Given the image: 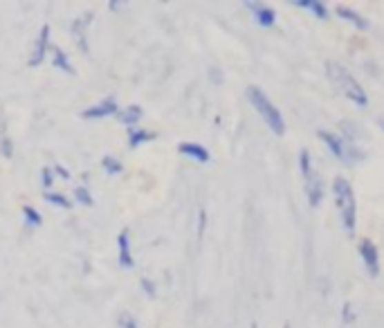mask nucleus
<instances>
[{
    "mask_svg": "<svg viewBox=\"0 0 384 328\" xmlns=\"http://www.w3.org/2000/svg\"><path fill=\"white\" fill-rule=\"evenodd\" d=\"M333 196L335 205L339 209V216H342V225L348 234H355V221H357V209H355V196L351 189V182L346 178H335L333 180Z\"/></svg>",
    "mask_w": 384,
    "mask_h": 328,
    "instance_id": "nucleus-1",
    "label": "nucleus"
},
{
    "mask_svg": "<svg viewBox=\"0 0 384 328\" xmlns=\"http://www.w3.org/2000/svg\"><path fill=\"white\" fill-rule=\"evenodd\" d=\"M247 99H249V104L254 106V111L258 113V117H263V122L272 129V133H276V135L285 133V122H283L281 111L270 102V97H267L261 88L249 86L247 88Z\"/></svg>",
    "mask_w": 384,
    "mask_h": 328,
    "instance_id": "nucleus-2",
    "label": "nucleus"
},
{
    "mask_svg": "<svg viewBox=\"0 0 384 328\" xmlns=\"http://www.w3.org/2000/svg\"><path fill=\"white\" fill-rule=\"evenodd\" d=\"M326 72H328L330 81H333V84H335L339 90H342V93H344L348 99H353V102H355L357 106H366V104H369V99H366L364 88H362L360 84H357L351 72H346L342 66H339V63L328 61V63H326Z\"/></svg>",
    "mask_w": 384,
    "mask_h": 328,
    "instance_id": "nucleus-3",
    "label": "nucleus"
},
{
    "mask_svg": "<svg viewBox=\"0 0 384 328\" xmlns=\"http://www.w3.org/2000/svg\"><path fill=\"white\" fill-rule=\"evenodd\" d=\"M299 167H301V176L303 182H306V194H308V203L310 207H317L321 203V198H324V182H321L319 173L312 169L310 164V153L303 149L299 153Z\"/></svg>",
    "mask_w": 384,
    "mask_h": 328,
    "instance_id": "nucleus-4",
    "label": "nucleus"
},
{
    "mask_svg": "<svg viewBox=\"0 0 384 328\" xmlns=\"http://www.w3.org/2000/svg\"><path fill=\"white\" fill-rule=\"evenodd\" d=\"M360 254L364 261V268L371 277L380 275V252L375 248L373 241H360Z\"/></svg>",
    "mask_w": 384,
    "mask_h": 328,
    "instance_id": "nucleus-5",
    "label": "nucleus"
},
{
    "mask_svg": "<svg viewBox=\"0 0 384 328\" xmlns=\"http://www.w3.org/2000/svg\"><path fill=\"white\" fill-rule=\"evenodd\" d=\"M119 108H117V99L115 97H106L102 99L99 104H95V106H88L86 111L81 113L84 120H102V117H111L117 113Z\"/></svg>",
    "mask_w": 384,
    "mask_h": 328,
    "instance_id": "nucleus-6",
    "label": "nucleus"
},
{
    "mask_svg": "<svg viewBox=\"0 0 384 328\" xmlns=\"http://www.w3.org/2000/svg\"><path fill=\"white\" fill-rule=\"evenodd\" d=\"M48 48H50V25H43L41 27V34H39V41H37V45H34V52H32V57H30V66L32 68H37L39 63H43Z\"/></svg>",
    "mask_w": 384,
    "mask_h": 328,
    "instance_id": "nucleus-7",
    "label": "nucleus"
},
{
    "mask_svg": "<svg viewBox=\"0 0 384 328\" xmlns=\"http://www.w3.org/2000/svg\"><path fill=\"white\" fill-rule=\"evenodd\" d=\"M117 250H119V254H117V259H119V266L122 268H133V254H131V232L128 230H122L119 234H117Z\"/></svg>",
    "mask_w": 384,
    "mask_h": 328,
    "instance_id": "nucleus-8",
    "label": "nucleus"
},
{
    "mask_svg": "<svg viewBox=\"0 0 384 328\" xmlns=\"http://www.w3.org/2000/svg\"><path fill=\"white\" fill-rule=\"evenodd\" d=\"M247 7L252 9V14L256 18V23L261 25V27H272L276 23V12L272 7H267V5H261V3H247Z\"/></svg>",
    "mask_w": 384,
    "mask_h": 328,
    "instance_id": "nucleus-9",
    "label": "nucleus"
},
{
    "mask_svg": "<svg viewBox=\"0 0 384 328\" xmlns=\"http://www.w3.org/2000/svg\"><path fill=\"white\" fill-rule=\"evenodd\" d=\"M177 151L182 153V156H186V158H191V160H195V162H209V151L204 149V147H200V144H195V142H180L177 144Z\"/></svg>",
    "mask_w": 384,
    "mask_h": 328,
    "instance_id": "nucleus-10",
    "label": "nucleus"
},
{
    "mask_svg": "<svg viewBox=\"0 0 384 328\" xmlns=\"http://www.w3.org/2000/svg\"><path fill=\"white\" fill-rule=\"evenodd\" d=\"M319 135V140H324L326 142V147L330 149V153L337 158V160H344L346 158V153H344V142L337 138L335 133H328V131H317Z\"/></svg>",
    "mask_w": 384,
    "mask_h": 328,
    "instance_id": "nucleus-11",
    "label": "nucleus"
},
{
    "mask_svg": "<svg viewBox=\"0 0 384 328\" xmlns=\"http://www.w3.org/2000/svg\"><path fill=\"white\" fill-rule=\"evenodd\" d=\"M115 115H117V120L122 122V124H126V126H131V129H133V126H135L140 120H142V115H144V111H142V106H126V108H122V111H117V113H115Z\"/></svg>",
    "mask_w": 384,
    "mask_h": 328,
    "instance_id": "nucleus-12",
    "label": "nucleus"
},
{
    "mask_svg": "<svg viewBox=\"0 0 384 328\" xmlns=\"http://www.w3.org/2000/svg\"><path fill=\"white\" fill-rule=\"evenodd\" d=\"M335 14L339 16V18H344V21H348V23H353L357 30H366V27H369V23H366V18L364 16H360L355 12V9H348V7H335Z\"/></svg>",
    "mask_w": 384,
    "mask_h": 328,
    "instance_id": "nucleus-13",
    "label": "nucleus"
},
{
    "mask_svg": "<svg viewBox=\"0 0 384 328\" xmlns=\"http://www.w3.org/2000/svg\"><path fill=\"white\" fill-rule=\"evenodd\" d=\"M155 138H157L155 133L144 131V129H135V126H133V129L128 131V147L131 149H137V147H142V144L153 142Z\"/></svg>",
    "mask_w": 384,
    "mask_h": 328,
    "instance_id": "nucleus-14",
    "label": "nucleus"
},
{
    "mask_svg": "<svg viewBox=\"0 0 384 328\" xmlns=\"http://www.w3.org/2000/svg\"><path fill=\"white\" fill-rule=\"evenodd\" d=\"M292 5H297V7H306L310 9L312 14H315L317 18H321V21H326L328 18V7L324 3H319V0H297V3H292Z\"/></svg>",
    "mask_w": 384,
    "mask_h": 328,
    "instance_id": "nucleus-15",
    "label": "nucleus"
},
{
    "mask_svg": "<svg viewBox=\"0 0 384 328\" xmlns=\"http://www.w3.org/2000/svg\"><path fill=\"white\" fill-rule=\"evenodd\" d=\"M52 63H55V68L68 72V75H75V68L70 66V61H68V57H66V52L61 50V48H57V45H52Z\"/></svg>",
    "mask_w": 384,
    "mask_h": 328,
    "instance_id": "nucleus-16",
    "label": "nucleus"
},
{
    "mask_svg": "<svg viewBox=\"0 0 384 328\" xmlns=\"http://www.w3.org/2000/svg\"><path fill=\"white\" fill-rule=\"evenodd\" d=\"M43 200H46V203H50V205L64 207V209L73 207V200H70L68 196H64V194H55V191H46V194H43Z\"/></svg>",
    "mask_w": 384,
    "mask_h": 328,
    "instance_id": "nucleus-17",
    "label": "nucleus"
},
{
    "mask_svg": "<svg viewBox=\"0 0 384 328\" xmlns=\"http://www.w3.org/2000/svg\"><path fill=\"white\" fill-rule=\"evenodd\" d=\"M23 218H25V225H30V227H39L43 223V216L37 212V207H32V205H23Z\"/></svg>",
    "mask_w": 384,
    "mask_h": 328,
    "instance_id": "nucleus-18",
    "label": "nucleus"
},
{
    "mask_svg": "<svg viewBox=\"0 0 384 328\" xmlns=\"http://www.w3.org/2000/svg\"><path fill=\"white\" fill-rule=\"evenodd\" d=\"M102 167L106 169V173H111V176H115V173H122L124 167L119 160H115L113 156H104L102 158Z\"/></svg>",
    "mask_w": 384,
    "mask_h": 328,
    "instance_id": "nucleus-19",
    "label": "nucleus"
},
{
    "mask_svg": "<svg viewBox=\"0 0 384 328\" xmlns=\"http://www.w3.org/2000/svg\"><path fill=\"white\" fill-rule=\"evenodd\" d=\"M75 198L79 200V205H86V207H93V196H90V189L88 187H77L75 189Z\"/></svg>",
    "mask_w": 384,
    "mask_h": 328,
    "instance_id": "nucleus-20",
    "label": "nucleus"
},
{
    "mask_svg": "<svg viewBox=\"0 0 384 328\" xmlns=\"http://www.w3.org/2000/svg\"><path fill=\"white\" fill-rule=\"evenodd\" d=\"M117 326H119V328H140L137 322H135V317L128 315V313H122V315L117 317Z\"/></svg>",
    "mask_w": 384,
    "mask_h": 328,
    "instance_id": "nucleus-21",
    "label": "nucleus"
},
{
    "mask_svg": "<svg viewBox=\"0 0 384 328\" xmlns=\"http://www.w3.org/2000/svg\"><path fill=\"white\" fill-rule=\"evenodd\" d=\"M41 182H43V187H46V189H52V182H55V176H52V169H48V167L41 169Z\"/></svg>",
    "mask_w": 384,
    "mask_h": 328,
    "instance_id": "nucleus-22",
    "label": "nucleus"
},
{
    "mask_svg": "<svg viewBox=\"0 0 384 328\" xmlns=\"http://www.w3.org/2000/svg\"><path fill=\"white\" fill-rule=\"evenodd\" d=\"M0 151H3V156L12 158V142L7 140L5 135H3V140H0Z\"/></svg>",
    "mask_w": 384,
    "mask_h": 328,
    "instance_id": "nucleus-23",
    "label": "nucleus"
},
{
    "mask_svg": "<svg viewBox=\"0 0 384 328\" xmlns=\"http://www.w3.org/2000/svg\"><path fill=\"white\" fill-rule=\"evenodd\" d=\"M344 322H353L355 320V315H353V304H344Z\"/></svg>",
    "mask_w": 384,
    "mask_h": 328,
    "instance_id": "nucleus-24",
    "label": "nucleus"
},
{
    "mask_svg": "<svg viewBox=\"0 0 384 328\" xmlns=\"http://www.w3.org/2000/svg\"><path fill=\"white\" fill-rule=\"evenodd\" d=\"M142 288H144V293H146L148 297H155V286L148 284V279H142Z\"/></svg>",
    "mask_w": 384,
    "mask_h": 328,
    "instance_id": "nucleus-25",
    "label": "nucleus"
},
{
    "mask_svg": "<svg viewBox=\"0 0 384 328\" xmlns=\"http://www.w3.org/2000/svg\"><path fill=\"white\" fill-rule=\"evenodd\" d=\"M52 173H57V176H61V178H64V180H70V173L66 171V167H61V164H57V167H55V171H52Z\"/></svg>",
    "mask_w": 384,
    "mask_h": 328,
    "instance_id": "nucleus-26",
    "label": "nucleus"
},
{
    "mask_svg": "<svg viewBox=\"0 0 384 328\" xmlns=\"http://www.w3.org/2000/svg\"><path fill=\"white\" fill-rule=\"evenodd\" d=\"M204 221H207V216H204V212H200V225H198V234H202V227H204Z\"/></svg>",
    "mask_w": 384,
    "mask_h": 328,
    "instance_id": "nucleus-27",
    "label": "nucleus"
},
{
    "mask_svg": "<svg viewBox=\"0 0 384 328\" xmlns=\"http://www.w3.org/2000/svg\"><path fill=\"white\" fill-rule=\"evenodd\" d=\"M0 133H5V120H3V115H0Z\"/></svg>",
    "mask_w": 384,
    "mask_h": 328,
    "instance_id": "nucleus-28",
    "label": "nucleus"
},
{
    "mask_svg": "<svg viewBox=\"0 0 384 328\" xmlns=\"http://www.w3.org/2000/svg\"><path fill=\"white\" fill-rule=\"evenodd\" d=\"M283 328H290V324H283Z\"/></svg>",
    "mask_w": 384,
    "mask_h": 328,
    "instance_id": "nucleus-29",
    "label": "nucleus"
}]
</instances>
